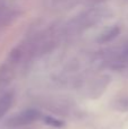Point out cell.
<instances>
[{
    "label": "cell",
    "mask_w": 128,
    "mask_h": 129,
    "mask_svg": "<svg viewBox=\"0 0 128 129\" xmlns=\"http://www.w3.org/2000/svg\"><path fill=\"white\" fill-rule=\"evenodd\" d=\"M121 105H124V111L125 110H128V99L124 98V99H119L117 102V109L120 110L121 109Z\"/></svg>",
    "instance_id": "52a82bcc"
},
{
    "label": "cell",
    "mask_w": 128,
    "mask_h": 129,
    "mask_svg": "<svg viewBox=\"0 0 128 129\" xmlns=\"http://www.w3.org/2000/svg\"><path fill=\"white\" fill-rule=\"evenodd\" d=\"M11 129H25V128H11Z\"/></svg>",
    "instance_id": "ba28073f"
},
{
    "label": "cell",
    "mask_w": 128,
    "mask_h": 129,
    "mask_svg": "<svg viewBox=\"0 0 128 129\" xmlns=\"http://www.w3.org/2000/svg\"><path fill=\"white\" fill-rule=\"evenodd\" d=\"M13 104H14V94L11 92H6V93L0 95V119L10 110Z\"/></svg>",
    "instance_id": "3957f363"
},
{
    "label": "cell",
    "mask_w": 128,
    "mask_h": 129,
    "mask_svg": "<svg viewBox=\"0 0 128 129\" xmlns=\"http://www.w3.org/2000/svg\"><path fill=\"white\" fill-rule=\"evenodd\" d=\"M14 77V73L11 66H4L0 69V85L5 86V85L9 84Z\"/></svg>",
    "instance_id": "277c9868"
},
{
    "label": "cell",
    "mask_w": 128,
    "mask_h": 129,
    "mask_svg": "<svg viewBox=\"0 0 128 129\" xmlns=\"http://www.w3.org/2000/svg\"><path fill=\"white\" fill-rule=\"evenodd\" d=\"M110 83V78L107 75H103L102 77L98 78V79L93 80L87 87V94L90 98H98L100 96L104 91H106L107 86Z\"/></svg>",
    "instance_id": "7a4b0ae2"
},
{
    "label": "cell",
    "mask_w": 128,
    "mask_h": 129,
    "mask_svg": "<svg viewBox=\"0 0 128 129\" xmlns=\"http://www.w3.org/2000/svg\"><path fill=\"white\" fill-rule=\"evenodd\" d=\"M43 122L52 128H62L63 126H65V122H63L62 120L53 118V117H50V116H45L44 118H43Z\"/></svg>",
    "instance_id": "8992f818"
},
{
    "label": "cell",
    "mask_w": 128,
    "mask_h": 129,
    "mask_svg": "<svg viewBox=\"0 0 128 129\" xmlns=\"http://www.w3.org/2000/svg\"><path fill=\"white\" fill-rule=\"evenodd\" d=\"M119 32H120L119 27H112V28L106 31L104 33H102L101 35L99 36V39H98V42H100V43L110 42V41H112L113 39L117 38V35L119 34Z\"/></svg>",
    "instance_id": "5b68a950"
},
{
    "label": "cell",
    "mask_w": 128,
    "mask_h": 129,
    "mask_svg": "<svg viewBox=\"0 0 128 129\" xmlns=\"http://www.w3.org/2000/svg\"><path fill=\"white\" fill-rule=\"evenodd\" d=\"M41 119V112L36 109H26L9 118L6 126L9 128H24Z\"/></svg>",
    "instance_id": "6da1fadb"
}]
</instances>
